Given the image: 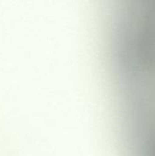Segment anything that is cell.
I'll return each instance as SVG.
<instances>
[{
	"label": "cell",
	"instance_id": "obj_1",
	"mask_svg": "<svg viewBox=\"0 0 155 156\" xmlns=\"http://www.w3.org/2000/svg\"><path fill=\"white\" fill-rule=\"evenodd\" d=\"M136 123L143 156H155V58L147 65L141 80Z\"/></svg>",
	"mask_w": 155,
	"mask_h": 156
}]
</instances>
